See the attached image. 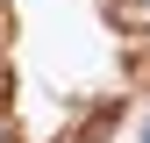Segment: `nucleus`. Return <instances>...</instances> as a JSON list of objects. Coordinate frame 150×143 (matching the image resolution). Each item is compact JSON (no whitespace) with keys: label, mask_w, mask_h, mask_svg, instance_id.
<instances>
[{"label":"nucleus","mask_w":150,"mask_h":143,"mask_svg":"<svg viewBox=\"0 0 150 143\" xmlns=\"http://www.w3.org/2000/svg\"><path fill=\"white\" fill-rule=\"evenodd\" d=\"M14 107V72H7V57H0V115Z\"/></svg>","instance_id":"nucleus-3"},{"label":"nucleus","mask_w":150,"mask_h":143,"mask_svg":"<svg viewBox=\"0 0 150 143\" xmlns=\"http://www.w3.org/2000/svg\"><path fill=\"white\" fill-rule=\"evenodd\" d=\"M107 22L122 36H150V0H107Z\"/></svg>","instance_id":"nucleus-1"},{"label":"nucleus","mask_w":150,"mask_h":143,"mask_svg":"<svg viewBox=\"0 0 150 143\" xmlns=\"http://www.w3.org/2000/svg\"><path fill=\"white\" fill-rule=\"evenodd\" d=\"M7 36H14V7L0 0V50H7Z\"/></svg>","instance_id":"nucleus-4"},{"label":"nucleus","mask_w":150,"mask_h":143,"mask_svg":"<svg viewBox=\"0 0 150 143\" xmlns=\"http://www.w3.org/2000/svg\"><path fill=\"white\" fill-rule=\"evenodd\" d=\"M115 129H122V100H107L100 115H86V129L71 136V143H107V136H115Z\"/></svg>","instance_id":"nucleus-2"}]
</instances>
